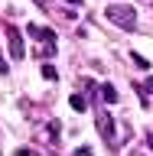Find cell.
I'll return each instance as SVG.
<instances>
[{
  "instance_id": "cell-1",
  "label": "cell",
  "mask_w": 153,
  "mask_h": 156,
  "mask_svg": "<svg viewBox=\"0 0 153 156\" xmlns=\"http://www.w3.org/2000/svg\"><path fill=\"white\" fill-rule=\"evenodd\" d=\"M104 20L114 23V26H121V29H134L137 26V10L127 7V3H111L104 10Z\"/></svg>"
},
{
  "instance_id": "cell-2",
  "label": "cell",
  "mask_w": 153,
  "mask_h": 156,
  "mask_svg": "<svg viewBox=\"0 0 153 156\" xmlns=\"http://www.w3.org/2000/svg\"><path fill=\"white\" fill-rule=\"evenodd\" d=\"M3 33H7V46H10V55L13 58H23L26 55V46H23V36H20V29L16 26H3Z\"/></svg>"
},
{
  "instance_id": "cell-3",
  "label": "cell",
  "mask_w": 153,
  "mask_h": 156,
  "mask_svg": "<svg viewBox=\"0 0 153 156\" xmlns=\"http://www.w3.org/2000/svg\"><path fill=\"white\" fill-rule=\"evenodd\" d=\"M98 127H101V136L114 143V120H111V117H101V120H98Z\"/></svg>"
},
{
  "instance_id": "cell-4",
  "label": "cell",
  "mask_w": 153,
  "mask_h": 156,
  "mask_svg": "<svg viewBox=\"0 0 153 156\" xmlns=\"http://www.w3.org/2000/svg\"><path fill=\"white\" fill-rule=\"evenodd\" d=\"M26 33H29V36H36V39H46V42H56V33H52V29H42V26H29Z\"/></svg>"
},
{
  "instance_id": "cell-5",
  "label": "cell",
  "mask_w": 153,
  "mask_h": 156,
  "mask_svg": "<svg viewBox=\"0 0 153 156\" xmlns=\"http://www.w3.org/2000/svg\"><path fill=\"white\" fill-rule=\"evenodd\" d=\"M101 98H104L107 104H114V101H117V91H114L111 85H101Z\"/></svg>"
},
{
  "instance_id": "cell-6",
  "label": "cell",
  "mask_w": 153,
  "mask_h": 156,
  "mask_svg": "<svg viewBox=\"0 0 153 156\" xmlns=\"http://www.w3.org/2000/svg\"><path fill=\"white\" fill-rule=\"evenodd\" d=\"M68 101H72V111H85V107H88V101H85L82 94H72Z\"/></svg>"
},
{
  "instance_id": "cell-7",
  "label": "cell",
  "mask_w": 153,
  "mask_h": 156,
  "mask_svg": "<svg viewBox=\"0 0 153 156\" xmlns=\"http://www.w3.org/2000/svg\"><path fill=\"white\" fill-rule=\"evenodd\" d=\"M42 78H46V81H56V68H52V65H42Z\"/></svg>"
},
{
  "instance_id": "cell-8",
  "label": "cell",
  "mask_w": 153,
  "mask_h": 156,
  "mask_svg": "<svg viewBox=\"0 0 153 156\" xmlns=\"http://www.w3.org/2000/svg\"><path fill=\"white\" fill-rule=\"evenodd\" d=\"M130 58H134V65H140V68H150V62H147L144 55H137V52H134V55H130Z\"/></svg>"
},
{
  "instance_id": "cell-9",
  "label": "cell",
  "mask_w": 153,
  "mask_h": 156,
  "mask_svg": "<svg viewBox=\"0 0 153 156\" xmlns=\"http://www.w3.org/2000/svg\"><path fill=\"white\" fill-rule=\"evenodd\" d=\"M75 156H95V153H91V146H78V150H75Z\"/></svg>"
},
{
  "instance_id": "cell-10",
  "label": "cell",
  "mask_w": 153,
  "mask_h": 156,
  "mask_svg": "<svg viewBox=\"0 0 153 156\" xmlns=\"http://www.w3.org/2000/svg\"><path fill=\"white\" fill-rule=\"evenodd\" d=\"M0 75H10V65L3 62V58H0Z\"/></svg>"
},
{
  "instance_id": "cell-11",
  "label": "cell",
  "mask_w": 153,
  "mask_h": 156,
  "mask_svg": "<svg viewBox=\"0 0 153 156\" xmlns=\"http://www.w3.org/2000/svg\"><path fill=\"white\" fill-rule=\"evenodd\" d=\"M16 156H33V153H29V150H16Z\"/></svg>"
},
{
  "instance_id": "cell-12",
  "label": "cell",
  "mask_w": 153,
  "mask_h": 156,
  "mask_svg": "<svg viewBox=\"0 0 153 156\" xmlns=\"http://www.w3.org/2000/svg\"><path fill=\"white\" fill-rule=\"evenodd\" d=\"M147 146H150V150H153V133H147Z\"/></svg>"
},
{
  "instance_id": "cell-13",
  "label": "cell",
  "mask_w": 153,
  "mask_h": 156,
  "mask_svg": "<svg viewBox=\"0 0 153 156\" xmlns=\"http://www.w3.org/2000/svg\"><path fill=\"white\" fill-rule=\"evenodd\" d=\"M68 3H82V0H68Z\"/></svg>"
},
{
  "instance_id": "cell-14",
  "label": "cell",
  "mask_w": 153,
  "mask_h": 156,
  "mask_svg": "<svg viewBox=\"0 0 153 156\" xmlns=\"http://www.w3.org/2000/svg\"><path fill=\"white\" fill-rule=\"evenodd\" d=\"M150 88H153V78H150Z\"/></svg>"
}]
</instances>
